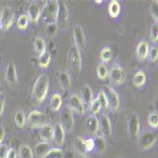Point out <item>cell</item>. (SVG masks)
Masks as SVG:
<instances>
[{
  "label": "cell",
  "instance_id": "6da1fadb",
  "mask_svg": "<svg viewBox=\"0 0 158 158\" xmlns=\"http://www.w3.org/2000/svg\"><path fill=\"white\" fill-rule=\"evenodd\" d=\"M49 89V81L47 75H40L34 82L32 96L37 103H41L46 99Z\"/></svg>",
  "mask_w": 158,
  "mask_h": 158
},
{
  "label": "cell",
  "instance_id": "7a4b0ae2",
  "mask_svg": "<svg viewBox=\"0 0 158 158\" xmlns=\"http://www.w3.org/2000/svg\"><path fill=\"white\" fill-rule=\"evenodd\" d=\"M58 10H59V2L58 1H55V0L48 1L42 10L41 16L43 17L44 22H46L48 25L56 24Z\"/></svg>",
  "mask_w": 158,
  "mask_h": 158
},
{
  "label": "cell",
  "instance_id": "3957f363",
  "mask_svg": "<svg viewBox=\"0 0 158 158\" xmlns=\"http://www.w3.org/2000/svg\"><path fill=\"white\" fill-rule=\"evenodd\" d=\"M102 91L106 97L109 109L113 112H118L120 109V98L118 94L109 85H104Z\"/></svg>",
  "mask_w": 158,
  "mask_h": 158
},
{
  "label": "cell",
  "instance_id": "277c9868",
  "mask_svg": "<svg viewBox=\"0 0 158 158\" xmlns=\"http://www.w3.org/2000/svg\"><path fill=\"white\" fill-rule=\"evenodd\" d=\"M27 124L31 128H33V129L42 128L43 126L47 124L46 114L37 110L31 112V114H28V118H27Z\"/></svg>",
  "mask_w": 158,
  "mask_h": 158
},
{
  "label": "cell",
  "instance_id": "5b68a950",
  "mask_svg": "<svg viewBox=\"0 0 158 158\" xmlns=\"http://www.w3.org/2000/svg\"><path fill=\"white\" fill-rule=\"evenodd\" d=\"M61 125L64 128V132H71L74 128V117H73V113L68 107L64 108L61 112Z\"/></svg>",
  "mask_w": 158,
  "mask_h": 158
},
{
  "label": "cell",
  "instance_id": "8992f818",
  "mask_svg": "<svg viewBox=\"0 0 158 158\" xmlns=\"http://www.w3.org/2000/svg\"><path fill=\"white\" fill-rule=\"evenodd\" d=\"M157 135L152 132H146L138 136V145L141 151H147L151 149L156 142Z\"/></svg>",
  "mask_w": 158,
  "mask_h": 158
},
{
  "label": "cell",
  "instance_id": "52a82bcc",
  "mask_svg": "<svg viewBox=\"0 0 158 158\" xmlns=\"http://www.w3.org/2000/svg\"><path fill=\"white\" fill-rule=\"evenodd\" d=\"M14 17H15V15H14L12 9L9 6H5L2 9L1 15H0V20H1L2 23V30L4 31L10 30V27L14 23Z\"/></svg>",
  "mask_w": 158,
  "mask_h": 158
},
{
  "label": "cell",
  "instance_id": "ba28073f",
  "mask_svg": "<svg viewBox=\"0 0 158 158\" xmlns=\"http://www.w3.org/2000/svg\"><path fill=\"white\" fill-rule=\"evenodd\" d=\"M108 77L110 78V81L114 84L120 85L125 81L126 73H125L124 69L120 65L116 64V65H114L111 68V70L109 71V76Z\"/></svg>",
  "mask_w": 158,
  "mask_h": 158
},
{
  "label": "cell",
  "instance_id": "9c48e42d",
  "mask_svg": "<svg viewBox=\"0 0 158 158\" xmlns=\"http://www.w3.org/2000/svg\"><path fill=\"white\" fill-rule=\"evenodd\" d=\"M69 19V12L67 10V6L64 1L59 2V10L57 14L56 25L58 28H64Z\"/></svg>",
  "mask_w": 158,
  "mask_h": 158
},
{
  "label": "cell",
  "instance_id": "30bf717a",
  "mask_svg": "<svg viewBox=\"0 0 158 158\" xmlns=\"http://www.w3.org/2000/svg\"><path fill=\"white\" fill-rule=\"evenodd\" d=\"M69 62L70 66L72 70L76 73H80L81 71V55L78 48L74 47L70 50V56H69Z\"/></svg>",
  "mask_w": 158,
  "mask_h": 158
},
{
  "label": "cell",
  "instance_id": "8fae6325",
  "mask_svg": "<svg viewBox=\"0 0 158 158\" xmlns=\"http://www.w3.org/2000/svg\"><path fill=\"white\" fill-rule=\"evenodd\" d=\"M128 133L132 139H137L140 134V124L136 114H133L128 121Z\"/></svg>",
  "mask_w": 158,
  "mask_h": 158
},
{
  "label": "cell",
  "instance_id": "7c38bea8",
  "mask_svg": "<svg viewBox=\"0 0 158 158\" xmlns=\"http://www.w3.org/2000/svg\"><path fill=\"white\" fill-rule=\"evenodd\" d=\"M68 108L78 114H83L85 112L84 104L82 102L81 97L76 94L70 96L69 100H68Z\"/></svg>",
  "mask_w": 158,
  "mask_h": 158
},
{
  "label": "cell",
  "instance_id": "4fadbf2b",
  "mask_svg": "<svg viewBox=\"0 0 158 158\" xmlns=\"http://www.w3.org/2000/svg\"><path fill=\"white\" fill-rule=\"evenodd\" d=\"M6 80L11 87H15L18 83L16 67H15V64L11 61L8 64V66L6 69Z\"/></svg>",
  "mask_w": 158,
  "mask_h": 158
},
{
  "label": "cell",
  "instance_id": "5bb4252c",
  "mask_svg": "<svg viewBox=\"0 0 158 158\" xmlns=\"http://www.w3.org/2000/svg\"><path fill=\"white\" fill-rule=\"evenodd\" d=\"M85 127H86V131H87L88 135H90L91 136H96L99 130L98 118L96 116L88 117V118L86 119Z\"/></svg>",
  "mask_w": 158,
  "mask_h": 158
},
{
  "label": "cell",
  "instance_id": "9a60e30c",
  "mask_svg": "<svg viewBox=\"0 0 158 158\" xmlns=\"http://www.w3.org/2000/svg\"><path fill=\"white\" fill-rule=\"evenodd\" d=\"M73 38L76 48L83 49L86 46V40H85V35L83 32L82 27L80 26H76L73 30Z\"/></svg>",
  "mask_w": 158,
  "mask_h": 158
},
{
  "label": "cell",
  "instance_id": "2e32d148",
  "mask_svg": "<svg viewBox=\"0 0 158 158\" xmlns=\"http://www.w3.org/2000/svg\"><path fill=\"white\" fill-rule=\"evenodd\" d=\"M65 132L60 123H57L53 126V140L58 146H63L64 143Z\"/></svg>",
  "mask_w": 158,
  "mask_h": 158
},
{
  "label": "cell",
  "instance_id": "e0dca14e",
  "mask_svg": "<svg viewBox=\"0 0 158 158\" xmlns=\"http://www.w3.org/2000/svg\"><path fill=\"white\" fill-rule=\"evenodd\" d=\"M41 12H42V10H41L40 6L37 3H31L30 5V7H28L27 15L31 23L37 24L41 17Z\"/></svg>",
  "mask_w": 158,
  "mask_h": 158
},
{
  "label": "cell",
  "instance_id": "ac0fdd59",
  "mask_svg": "<svg viewBox=\"0 0 158 158\" xmlns=\"http://www.w3.org/2000/svg\"><path fill=\"white\" fill-rule=\"evenodd\" d=\"M99 122V129L102 134L105 136V137H109L112 135V124H111V120L109 119V118L107 116H102L100 119L98 120Z\"/></svg>",
  "mask_w": 158,
  "mask_h": 158
},
{
  "label": "cell",
  "instance_id": "d6986e66",
  "mask_svg": "<svg viewBox=\"0 0 158 158\" xmlns=\"http://www.w3.org/2000/svg\"><path fill=\"white\" fill-rule=\"evenodd\" d=\"M149 44L146 41H141L138 43V45L136 47V57L139 61H145L148 58V54H149Z\"/></svg>",
  "mask_w": 158,
  "mask_h": 158
},
{
  "label": "cell",
  "instance_id": "ffe728a7",
  "mask_svg": "<svg viewBox=\"0 0 158 158\" xmlns=\"http://www.w3.org/2000/svg\"><path fill=\"white\" fill-rule=\"evenodd\" d=\"M40 136L44 142L49 143L53 140V126L49 123H47L42 128H40Z\"/></svg>",
  "mask_w": 158,
  "mask_h": 158
},
{
  "label": "cell",
  "instance_id": "44dd1931",
  "mask_svg": "<svg viewBox=\"0 0 158 158\" xmlns=\"http://www.w3.org/2000/svg\"><path fill=\"white\" fill-rule=\"evenodd\" d=\"M33 47H34V52L38 57H40L42 54H44L47 51V44L45 39L43 37L38 36L34 39Z\"/></svg>",
  "mask_w": 158,
  "mask_h": 158
},
{
  "label": "cell",
  "instance_id": "7402d4cb",
  "mask_svg": "<svg viewBox=\"0 0 158 158\" xmlns=\"http://www.w3.org/2000/svg\"><path fill=\"white\" fill-rule=\"evenodd\" d=\"M51 147L49 143L42 141L38 143L37 146L35 147V156L37 158H45V156L48 154V152L50 151Z\"/></svg>",
  "mask_w": 158,
  "mask_h": 158
},
{
  "label": "cell",
  "instance_id": "603a6c76",
  "mask_svg": "<svg viewBox=\"0 0 158 158\" xmlns=\"http://www.w3.org/2000/svg\"><path fill=\"white\" fill-rule=\"evenodd\" d=\"M58 80H59L60 85L62 86V88L64 91H69L71 89V78L66 71H62L59 74Z\"/></svg>",
  "mask_w": 158,
  "mask_h": 158
},
{
  "label": "cell",
  "instance_id": "cb8c5ba5",
  "mask_svg": "<svg viewBox=\"0 0 158 158\" xmlns=\"http://www.w3.org/2000/svg\"><path fill=\"white\" fill-rule=\"evenodd\" d=\"M81 100L83 104H86V105H89L91 103V102L94 99L93 98V92H92V89L90 88V86L88 85H84L83 87L81 88Z\"/></svg>",
  "mask_w": 158,
  "mask_h": 158
},
{
  "label": "cell",
  "instance_id": "d4e9b609",
  "mask_svg": "<svg viewBox=\"0 0 158 158\" xmlns=\"http://www.w3.org/2000/svg\"><path fill=\"white\" fill-rule=\"evenodd\" d=\"M62 105H63V98H62L61 95L60 94L52 95V97L50 98V102H49L50 109L54 112H57L61 109Z\"/></svg>",
  "mask_w": 158,
  "mask_h": 158
},
{
  "label": "cell",
  "instance_id": "484cf974",
  "mask_svg": "<svg viewBox=\"0 0 158 158\" xmlns=\"http://www.w3.org/2000/svg\"><path fill=\"white\" fill-rule=\"evenodd\" d=\"M108 12L112 18H116L120 13V5L116 0H113L108 5Z\"/></svg>",
  "mask_w": 158,
  "mask_h": 158
},
{
  "label": "cell",
  "instance_id": "4316f807",
  "mask_svg": "<svg viewBox=\"0 0 158 158\" xmlns=\"http://www.w3.org/2000/svg\"><path fill=\"white\" fill-rule=\"evenodd\" d=\"M145 82H146V75H145V73L143 72V71H141V70L137 71V72L134 75V78H133L134 85L137 88H140L145 84Z\"/></svg>",
  "mask_w": 158,
  "mask_h": 158
},
{
  "label": "cell",
  "instance_id": "83f0119b",
  "mask_svg": "<svg viewBox=\"0 0 158 158\" xmlns=\"http://www.w3.org/2000/svg\"><path fill=\"white\" fill-rule=\"evenodd\" d=\"M74 148L80 155L85 156L86 151L84 148V138L81 136H77L74 141Z\"/></svg>",
  "mask_w": 158,
  "mask_h": 158
},
{
  "label": "cell",
  "instance_id": "f1b7e54d",
  "mask_svg": "<svg viewBox=\"0 0 158 158\" xmlns=\"http://www.w3.org/2000/svg\"><path fill=\"white\" fill-rule=\"evenodd\" d=\"M39 66L41 68H48L49 64H50V62H51V55L49 52L46 51L44 54H42L40 57H39Z\"/></svg>",
  "mask_w": 158,
  "mask_h": 158
},
{
  "label": "cell",
  "instance_id": "f546056e",
  "mask_svg": "<svg viewBox=\"0 0 158 158\" xmlns=\"http://www.w3.org/2000/svg\"><path fill=\"white\" fill-rule=\"evenodd\" d=\"M19 157L20 158H33V152L31 148L27 145V144H22L19 148Z\"/></svg>",
  "mask_w": 158,
  "mask_h": 158
},
{
  "label": "cell",
  "instance_id": "4dcf8cb0",
  "mask_svg": "<svg viewBox=\"0 0 158 158\" xmlns=\"http://www.w3.org/2000/svg\"><path fill=\"white\" fill-rule=\"evenodd\" d=\"M30 22L31 21L28 19L27 14H21L16 21V26L20 31H25L30 26Z\"/></svg>",
  "mask_w": 158,
  "mask_h": 158
},
{
  "label": "cell",
  "instance_id": "1f68e13d",
  "mask_svg": "<svg viewBox=\"0 0 158 158\" xmlns=\"http://www.w3.org/2000/svg\"><path fill=\"white\" fill-rule=\"evenodd\" d=\"M97 75L100 80H105L109 76V69L107 65L103 63L99 64L97 67Z\"/></svg>",
  "mask_w": 158,
  "mask_h": 158
},
{
  "label": "cell",
  "instance_id": "d6a6232c",
  "mask_svg": "<svg viewBox=\"0 0 158 158\" xmlns=\"http://www.w3.org/2000/svg\"><path fill=\"white\" fill-rule=\"evenodd\" d=\"M26 122H27V119H26L25 114L22 111L17 112L15 114V116H14V123H15V125L18 128H24L26 126Z\"/></svg>",
  "mask_w": 158,
  "mask_h": 158
},
{
  "label": "cell",
  "instance_id": "836d02e7",
  "mask_svg": "<svg viewBox=\"0 0 158 158\" xmlns=\"http://www.w3.org/2000/svg\"><path fill=\"white\" fill-rule=\"evenodd\" d=\"M45 158H64V153L61 148H51Z\"/></svg>",
  "mask_w": 158,
  "mask_h": 158
},
{
  "label": "cell",
  "instance_id": "e575fe53",
  "mask_svg": "<svg viewBox=\"0 0 158 158\" xmlns=\"http://www.w3.org/2000/svg\"><path fill=\"white\" fill-rule=\"evenodd\" d=\"M97 99L98 100V102L100 104V108L103 110L104 113H106L109 109V106H108V102H107V99H106V97L103 93V91H100L98 95V98Z\"/></svg>",
  "mask_w": 158,
  "mask_h": 158
},
{
  "label": "cell",
  "instance_id": "d590c367",
  "mask_svg": "<svg viewBox=\"0 0 158 158\" xmlns=\"http://www.w3.org/2000/svg\"><path fill=\"white\" fill-rule=\"evenodd\" d=\"M112 56H113V53L110 48H104L100 51V60H102L103 64L110 62L112 59Z\"/></svg>",
  "mask_w": 158,
  "mask_h": 158
},
{
  "label": "cell",
  "instance_id": "8d00e7d4",
  "mask_svg": "<svg viewBox=\"0 0 158 158\" xmlns=\"http://www.w3.org/2000/svg\"><path fill=\"white\" fill-rule=\"evenodd\" d=\"M95 147L98 152H104L106 149V142L103 136H97L95 139Z\"/></svg>",
  "mask_w": 158,
  "mask_h": 158
},
{
  "label": "cell",
  "instance_id": "74e56055",
  "mask_svg": "<svg viewBox=\"0 0 158 158\" xmlns=\"http://www.w3.org/2000/svg\"><path fill=\"white\" fill-rule=\"evenodd\" d=\"M148 124L152 129H157L158 127V113L152 112L148 117Z\"/></svg>",
  "mask_w": 158,
  "mask_h": 158
},
{
  "label": "cell",
  "instance_id": "f35d334b",
  "mask_svg": "<svg viewBox=\"0 0 158 158\" xmlns=\"http://www.w3.org/2000/svg\"><path fill=\"white\" fill-rule=\"evenodd\" d=\"M89 105H90V112H91V114H93V116L98 114L100 112V110H102V108H100V104H99L98 100L97 98L93 99Z\"/></svg>",
  "mask_w": 158,
  "mask_h": 158
},
{
  "label": "cell",
  "instance_id": "ab89813d",
  "mask_svg": "<svg viewBox=\"0 0 158 158\" xmlns=\"http://www.w3.org/2000/svg\"><path fill=\"white\" fill-rule=\"evenodd\" d=\"M148 56H149V59L151 62H152V63L156 62L158 59V48H157V47H155V46L152 47L151 49H149Z\"/></svg>",
  "mask_w": 158,
  "mask_h": 158
},
{
  "label": "cell",
  "instance_id": "60d3db41",
  "mask_svg": "<svg viewBox=\"0 0 158 158\" xmlns=\"http://www.w3.org/2000/svg\"><path fill=\"white\" fill-rule=\"evenodd\" d=\"M57 31H58V27H57L56 24H49L48 25L47 28H46V32L48 34V36L49 37H53L56 35Z\"/></svg>",
  "mask_w": 158,
  "mask_h": 158
},
{
  "label": "cell",
  "instance_id": "b9f144b4",
  "mask_svg": "<svg viewBox=\"0 0 158 158\" xmlns=\"http://www.w3.org/2000/svg\"><path fill=\"white\" fill-rule=\"evenodd\" d=\"M84 148L86 152H92L95 149V141L93 138H88V139H84Z\"/></svg>",
  "mask_w": 158,
  "mask_h": 158
},
{
  "label": "cell",
  "instance_id": "7bdbcfd3",
  "mask_svg": "<svg viewBox=\"0 0 158 158\" xmlns=\"http://www.w3.org/2000/svg\"><path fill=\"white\" fill-rule=\"evenodd\" d=\"M150 36H151V40L153 43H157V41H158V25H157V23H155L152 27Z\"/></svg>",
  "mask_w": 158,
  "mask_h": 158
},
{
  "label": "cell",
  "instance_id": "ee69618b",
  "mask_svg": "<svg viewBox=\"0 0 158 158\" xmlns=\"http://www.w3.org/2000/svg\"><path fill=\"white\" fill-rule=\"evenodd\" d=\"M151 13L157 23V19H158V4H157V1L152 2V4L151 5Z\"/></svg>",
  "mask_w": 158,
  "mask_h": 158
},
{
  "label": "cell",
  "instance_id": "f6af8a7d",
  "mask_svg": "<svg viewBox=\"0 0 158 158\" xmlns=\"http://www.w3.org/2000/svg\"><path fill=\"white\" fill-rule=\"evenodd\" d=\"M5 105H6V97L4 94L0 93V117H1L4 113Z\"/></svg>",
  "mask_w": 158,
  "mask_h": 158
},
{
  "label": "cell",
  "instance_id": "bcb514c9",
  "mask_svg": "<svg viewBox=\"0 0 158 158\" xmlns=\"http://www.w3.org/2000/svg\"><path fill=\"white\" fill-rule=\"evenodd\" d=\"M8 151H9L8 145H6V144L0 145V158H6Z\"/></svg>",
  "mask_w": 158,
  "mask_h": 158
},
{
  "label": "cell",
  "instance_id": "7dc6e473",
  "mask_svg": "<svg viewBox=\"0 0 158 158\" xmlns=\"http://www.w3.org/2000/svg\"><path fill=\"white\" fill-rule=\"evenodd\" d=\"M6 158H17V152L14 148H9Z\"/></svg>",
  "mask_w": 158,
  "mask_h": 158
},
{
  "label": "cell",
  "instance_id": "c3c4849f",
  "mask_svg": "<svg viewBox=\"0 0 158 158\" xmlns=\"http://www.w3.org/2000/svg\"><path fill=\"white\" fill-rule=\"evenodd\" d=\"M5 135H6V132H5V128L0 125V145L2 144V142L5 138Z\"/></svg>",
  "mask_w": 158,
  "mask_h": 158
},
{
  "label": "cell",
  "instance_id": "681fc988",
  "mask_svg": "<svg viewBox=\"0 0 158 158\" xmlns=\"http://www.w3.org/2000/svg\"><path fill=\"white\" fill-rule=\"evenodd\" d=\"M95 2H96L97 4H100V3H102V0H97V1H95Z\"/></svg>",
  "mask_w": 158,
  "mask_h": 158
},
{
  "label": "cell",
  "instance_id": "f907efd6",
  "mask_svg": "<svg viewBox=\"0 0 158 158\" xmlns=\"http://www.w3.org/2000/svg\"><path fill=\"white\" fill-rule=\"evenodd\" d=\"M0 30H2V23H1V20H0Z\"/></svg>",
  "mask_w": 158,
  "mask_h": 158
},
{
  "label": "cell",
  "instance_id": "816d5d0a",
  "mask_svg": "<svg viewBox=\"0 0 158 158\" xmlns=\"http://www.w3.org/2000/svg\"><path fill=\"white\" fill-rule=\"evenodd\" d=\"M0 93H1V92H0Z\"/></svg>",
  "mask_w": 158,
  "mask_h": 158
},
{
  "label": "cell",
  "instance_id": "f5cc1de1",
  "mask_svg": "<svg viewBox=\"0 0 158 158\" xmlns=\"http://www.w3.org/2000/svg\"><path fill=\"white\" fill-rule=\"evenodd\" d=\"M85 158H86V157H85Z\"/></svg>",
  "mask_w": 158,
  "mask_h": 158
}]
</instances>
